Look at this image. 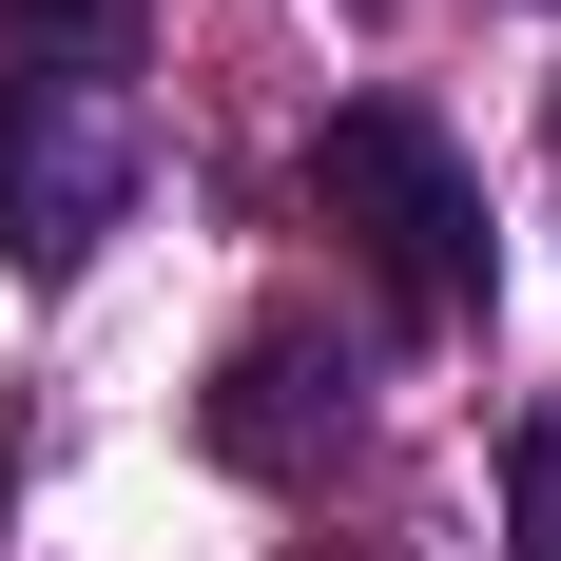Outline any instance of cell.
<instances>
[{
  "instance_id": "obj_3",
  "label": "cell",
  "mask_w": 561,
  "mask_h": 561,
  "mask_svg": "<svg viewBox=\"0 0 561 561\" xmlns=\"http://www.w3.org/2000/svg\"><path fill=\"white\" fill-rule=\"evenodd\" d=\"M194 426H214V465H252V484H310V465L368 426V368H348L330 330H252V348L214 368V407H194Z\"/></svg>"
},
{
  "instance_id": "obj_5",
  "label": "cell",
  "mask_w": 561,
  "mask_h": 561,
  "mask_svg": "<svg viewBox=\"0 0 561 561\" xmlns=\"http://www.w3.org/2000/svg\"><path fill=\"white\" fill-rule=\"evenodd\" d=\"M504 561H561V407H523V523H504Z\"/></svg>"
},
{
  "instance_id": "obj_2",
  "label": "cell",
  "mask_w": 561,
  "mask_h": 561,
  "mask_svg": "<svg viewBox=\"0 0 561 561\" xmlns=\"http://www.w3.org/2000/svg\"><path fill=\"white\" fill-rule=\"evenodd\" d=\"M136 194H156L136 78H98V58H0V272L58 290L98 232H136Z\"/></svg>"
},
{
  "instance_id": "obj_1",
  "label": "cell",
  "mask_w": 561,
  "mask_h": 561,
  "mask_svg": "<svg viewBox=\"0 0 561 561\" xmlns=\"http://www.w3.org/2000/svg\"><path fill=\"white\" fill-rule=\"evenodd\" d=\"M310 214L388 272L407 330H465L484 290H504V214H484V156H465L426 98H348L330 136H310Z\"/></svg>"
},
{
  "instance_id": "obj_4",
  "label": "cell",
  "mask_w": 561,
  "mask_h": 561,
  "mask_svg": "<svg viewBox=\"0 0 561 561\" xmlns=\"http://www.w3.org/2000/svg\"><path fill=\"white\" fill-rule=\"evenodd\" d=\"M136 20L156 0H0V58H98V78H136Z\"/></svg>"
}]
</instances>
